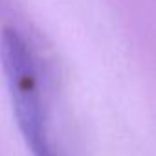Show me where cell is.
<instances>
[{"instance_id":"obj_1","label":"cell","mask_w":156,"mask_h":156,"mask_svg":"<svg viewBox=\"0 0 156 156\" xmlns=\"http://www.w3.org/2000/svg\"><path fill=\"white\" fill-rule=\"evenodd\" d=\"M6 79L13 101V110L20 132L33 156H59L50 141L46 110L39 73L26 39L13 28H6L0 37Z\"/></svg>"}]
</instances>
